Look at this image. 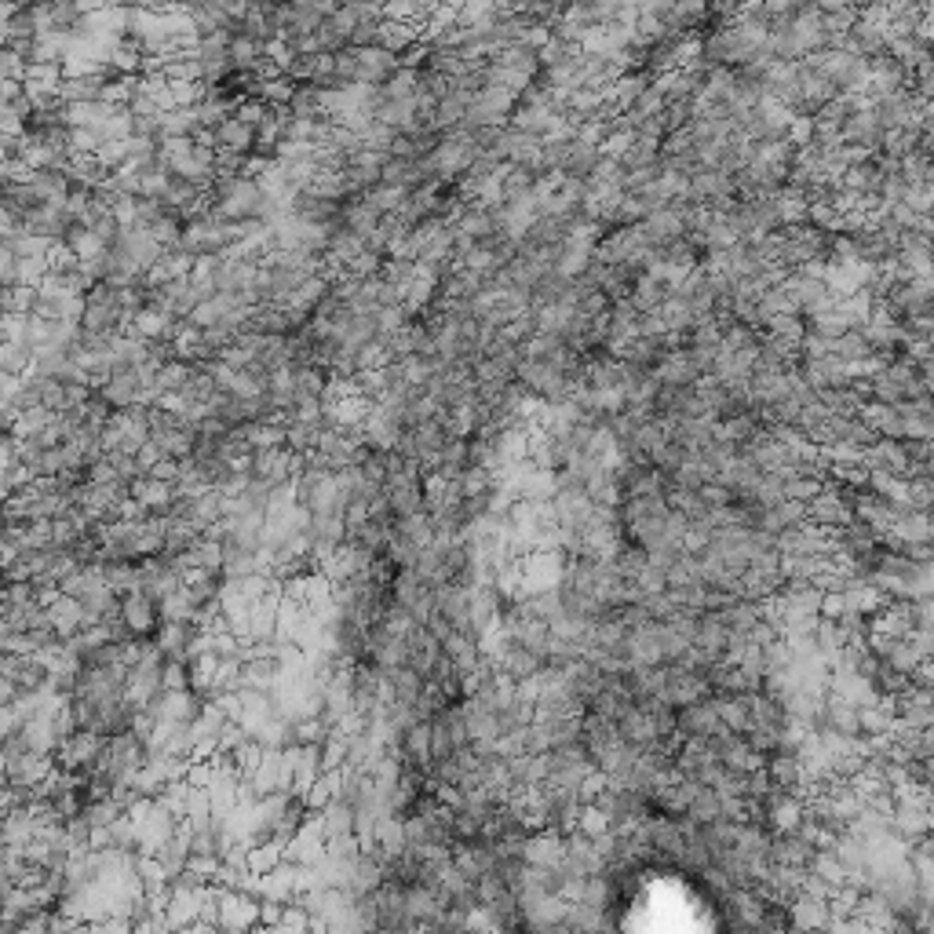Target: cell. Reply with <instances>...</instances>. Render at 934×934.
<instances>
[{"instance_id": "cell-1", "label": "cell", "mask_w": 934, "mask_h": 934, "mask_svg": "<svg viewBox=\"0 0 934 934\" xmlns=\"http://www.w3.org/2000/svg\"><path fill=\"white\" fill-rule=\"evenodd\" d=\"M810 59L829 73V81L836 84V92L840 95H854V99H865V95H869L872 63L869 59H862L858 52H851L847 44H832V48L810 55Z\"/></svg>"}, {"instance_id": "cell-2", "label": "cell", "mask_w": 934, "mask_h": 934, "mask_svg": "<svg viewBox=\"0 0 934 934\" xmlns=\"http://www.w3.org/2000/svg\"><path fill=\"white\" fill-rule=\"evenodd\" d=\"M121 621H125L128 635H143L146 639V635L157 632V624L165 621L161 617V602L146 588H135V592L121 595Z\"/></svg>"}, {"instance_id": "cell-3", "label": "cell", "mask_w": 934, "mask_h": 934, "mask_svg": "<svg viewBox=\"0 0 934 934\" xmlns=\"http://www.w3.org/2000/svg\"><path fill=\"white\" fill-rule=\"evenodd\" d=\"M865 420V424L876 431L880 438H905V416H902V409L898 405H891V402H865L862 405V413H858Z\"/></svg>"}, {"instance_id": "cell-4", "label": "cell", "mask_w": 934, "mask_h": 934, "mask_svg": "<svg viewBox=\"0 0 934 934\" xmlns=\"http://www.w3.org/2000/svg\"><path fill=\"white\" fill-rule=\"evenodd\" d=\"M909 88H913L920 99H927V103L934 99V52H927L924 59L909 70Z\"/></svg>"}, {"instance_id": "cell-5", "label": "cell", "mask_w": 934, "mask_h": 934, "mask_svg": "<svg viewBox=\"0 0 934 934\" xmlns=\"http://www.w3.org/2000/svg\"><path fill=\"white\" fill-rule=\"evenodd\" d=\"M821 11H858L865 0H814Z\"/></svg>"}, {"instance_id": "cell-6", "label": "cell", "mask_w": 934, "mask_h": 934, "mask_svg": "<svg viewBox=\"0 0 934 934\" xmlns=\"http://www.w3.org/2000/svg\"><path fill=\"white\" fill-rule=\"evenodd\" d=\"M920 376H924L927 391L934 395V351H927L924 358H920Z\"/></svg>"}]
</instances>
